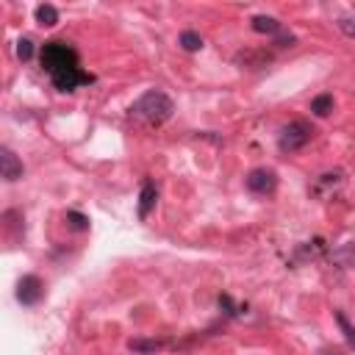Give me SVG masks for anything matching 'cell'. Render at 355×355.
I'll return each instance as SVG.
<instances>
[{
	"label": "cell",
	"instance_id": "obj_3",
	"mask_svg": "<svg viewBox=\"0 0 355 355\" xmlns=\"http://www.w3.org/2000/svg\"><path fill=\"white\" fill-rule=\"evenodd\" d=\"M311 139H314L311 122L294 120V122L283 125V131H280V136H278V147L283 150V153H297V150H302Z\"/></svg>",
	"mask_w": 355,
	"mask_h": 355
},
{
	"label": "cell",
	"instance_id": "obj_14",
	"mask_svg": "<svg viewBox=\"0 0 355 355\" xmlns=\"http://www.w3.org/2000/svg\"><path fill=\"white\" fill-rule=\"evenodd\" d=\"M128 347H131L133 352H142V355H144V352H156V350H161L164 344L156 341V339H131Z\"/></svg>",
	"mask_w": 355,
	"mask_h": 355
},
{
	"label": "cell",
	"instance_id": "obj_13",
	"mask_svg": "<svg viewBox=\"0 0 355 355\" xmlns=\"http://www.w3.org/2000/svg\"><path fill=\"white\" fill-rule=\"evenodd\" d=\"M178 44L186 50V53H194V50H200V47H202V36H200L197 31H183V34H181V39H178Z\"/></svg>",
	"mask_w": 355,
	"mask_h": 355
},
{
	"label": "cell",
	"instance_id": "obj_16",
	"mask_svg": "<svg viewBox=\"0 0 355 355\" xmlns=\"http://www.w3.org/2000/svg\"><path fill=\"white\" fill-rule=\"evenodd\" d=\"M336 25H339V31H341L344 36L355 39V17H339V20H336Z\"/></svg>",
	"mask_w": 355,
	"mask_h": 355
},
{
	"label": "cell",
	"instance_id": "obj_9",
	"mask_svg": "<svg viewBox=\"0 0 355 355\" xmlns=\"http://www.w3.org/2000/svg\"><path fill=\"white\" fill-rule=\"evenodd\" d=\"M330 264L339 267V269H355V241H347V244H339L336 250H330Z\"/></svg>",
	"mask_w": 355,
	"mask_h": 355
},
{
	"label": "cell",
	"instance_id": "obj_15",
	"mask_svg": "<svg viewBox=\"0 0 355 355\" xmlns=\"http://www.w3.org/2000/svg\"><path fill=\"white\" fill-rule=\"evenodd\" d=\"M333 317H336V322H339V328H341V330H344V336H347V341H350V344H352V347H355V328H352V325H350V319H347V317H344V311H336V314H333Z\"/></svg>",
	"mask_w": 355,
	"mask_h": 355
},
{
	"label": "cell",
	"instance_id": "obj_8",
	"mask_svg": "<svg viewBox=\"0 0 355 355\" xmlns=\"http://www.w3.org/2000/svg\"><path fill=\"white\" fill-rule=\"evenodd\" d=\"M156 202H159V189L153 181H142V192H139V220H147L150 211L156 209Z\"/></svg>",
	"mask_w": 355,
	"mask_h": 355
},
{
	"label": "cell",
	"instance_id": "obj_10",
	"mask_svg": "<svg viewBox=\"0 0 355 355\" xmlns=\"http://www.w3.org/2000/svg\"><path fill=\"white\" fill-rule=\"evenodd\" d=\"M250 25H252V31H256V34H267V36H280L283 34V25L275 17H269V14H256L250 20Z\"/></svg>",
	"mask_w": 355,
	"mask_h": 355
},
{
	"label": "cell",
	"instance_id": "obj_2",
	"mask_svg": "<svg viewBox=\"0 0 355 355\" xmlns=\"http://www.w3.org/2000/svg\"><path fill=\"white\" fill-rule=\"evenodd\" d=\"M42 67H44V73H47L50 78H56V75H62V73H67V70H75V67H81L78 50H75L70 42L50 39V42H44V47H42Z\"/></svg>",
	"mask_w": 355,
	"mask_h": 355
},
{
	"label": "cell",
	"instance_id": "obj_20",
	"mask_svg": "<svg viewBox=\"0 0 355 355\" xmlns=\"http://www.w3.org/2000/svg\"><path fill=\"white\" fill-rule=\"evenodd\" d=\"M317 355H347V352H344L341 347H322Z\"/></svg>",
	"mask_w": 355,
	"mask_h": 355
},
{
	"label": "cell",
	"instance_id": "obj_1",
	"mask_svg": "<svg viewBox=\"0 0 355 355\" xmlns=\"http://www.w3.org/2000/svg\"><path fill=\"white\" fill-rule=\"evenodd\" d=\"M131 114L144 125H164L175 114V100L164 89H147L142 97L133 100Z\"/></svg>",
	"mask_w": 355,
	"mask_h": 355
},
{
	"label": "cell",
	"instance_id": "obj_4",
	"mask_svg": "<svg viewBox=\"0 0 355 355\" xmlns=\"http://www.w3.org/2000/svg\"><path fill=\"white\" fill-rule=\"evenodd\" d=\"M244 183H247V189H250L252 194L267 197V194H272V192L278 189V172H275V170H267V167H259V170H252V172L244 178Z\"/></svg>",
	"mask_w": 355,
	"mask_h": 355
},
{
	"label": "cell",
	"instance_id": "obj_19",
	"mask_svg": "<svg viewBox=\"0 0 355 355\" xmlns=\"http://www.w3.org/2000/svg\"><path fill=\"white\" fill-rule=\"evenodd\" d=\"M220 308H225V314H228V317H239V308L233 306L231 294H220Z\"/></svg>",
	"mask_w": 355,
	"mask_h": 355
},
{
	"label": "cell",
	"instance_id": "obj_12",
	"mask_svg": "<svg viewBox=\"0 0 355 355\" xmlns=\"http://www.w3.org/2000/svg\"><path fill=\"white\" fill-rule=\"evenodd\" d=\"M333 106H336L333 94H319V97L311 100V111H314L317 117H328V114L333 111Z\"/></svg>",
	"mask_w": 355,
	"mask_h": 355
},
{
	"label": "cell",
	"instance_id": "obj_18",
	"mask_svg": "<svg viewBox=\"0 0 355 355\" xmlns=\"http://www.w3.org/2000/svg\"><path fill=\"white\" fill-rule=\"evenodd\" d=\"M67 222H70L75 231H86V228H89V220H86L83 214H78V211H67Z\"/></svg>",
	"mask_w": 355,
	"mask_h": 355
},
{
	"label": "cell",
	"instance_id": "obj_11",
	"mask_svg": "<svg viewBox=\"0 0 355 355\" xmlns=\"http://www.w3.org/2000/svg\"><path fill=\"white\" fill-rule=\"evenodd\" d=\"M36 23L44 25V28H53V25L59 23V9H56V6H50V3L36 6Z\"/></svg>",
	"mask_w": 355,
	"mask_h": 355
},
{
	"label": "cell",
	"instance_id": "obj_6",
	"mask_svg": "<svg viewBox=\"0 0 355 355\" xmlns=\"http://www.w3.org/2000/svg\"><path fill=\"white\" fill-rule=\"evenodd\" d=\"M42 294H44V283L36 275L20 278V283H17V300L23 302V306H36V302L42 300Z\"/></svg>",
	"mask_w": 355,
	"mask_h": 355
},
{
	"label": "cell",
	"instance_id": "obj_7",
	"mask_svg": "<svg viewBox=\"0 0 355 355\" xmlns=\"http://www.w3.org/2000/svg\"><path fill=\"white\" fill-rule=\"evenodd\" d=\"M50 81H53V86H56L59 92H75L78 86L92 83L94 75L86 73V70H81V67H75V70H67V73H62V75H56V78H50Z\"/></svg>",
	"mask_w": 355,
	"mask_h": 355
},
{
	"label": "cell",
	"instance_id": "obj_17",
	"mask_svg": "<svg viewBox=\"0 0 355 355\" xmlns=\"http://www.w3.org/2000/svg\"><path fill=\"white\" fill-rule=\"evenodd\" d=\"M17 56H20L23 62H28V59L34 56V42H31V39H25V36H23V39L17 42Z\"/></svg>",
	"mask_w": 355,
	"mask_h": 355
},
{
	"label": "cell",
	"instance_id": "obj_5",
	"mask_svg": "<svg viewBox=\"0 0 355 355\" xmlns=\"http://www.w3.org/2000/svg\"><path fill=\"white\" fill-rule=\"evenodd\" d=\"M0 175H3L6 183H14L25 175V167L12 147H0Z\"/></svg>",
	"mask_w": 355,
	"mask_h": 355
}]
</instances>
